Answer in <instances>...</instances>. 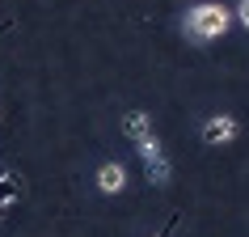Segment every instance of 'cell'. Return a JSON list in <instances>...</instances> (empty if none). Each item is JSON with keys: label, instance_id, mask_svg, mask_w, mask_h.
<instances>
[{"label": "cell", "instance_id": "obj_1", "mask_svg": "<svg viewBox=\"0 0 249 237\" xmlns=\"http://www.w3.org/2000/svg\"><path fill=\"white\" fill-rule=\"evenodd\" d=\"M232 26V13L224 9V4H195L190 13H186V30L195 34V39H220L224 30Z\"/></svg>", "mask_w": 249, "mask_h": 237}, {"label": "cell", "instance_id": "obj_2", "mask_svg": "<svg viewBox=\"0 0 249 237\" xmlns=\"http://www.w3.org/2000/svg\"><path fill=\"white\" fill-rule=\"evenodd\" d=\"M140 161H144V174H148V182H152V186H165V182H169V161H165V153H160L157 136L140 144Z\"/></svg>", "mask_w": 249, "mask_h": 237}, {"label": "cell", "instance_id": "obj_3", "mask_svg": "<svg viewBox=\"0 0 249 237\" xmlns=\"http://www.w3.org/2000/svg\"><path fill=\"white\" fill-rule=\"evenodd\" d=\"M236 136H241V123H236L232 115H211L207 123H203V140H207V144H228Z\"/></svg>", "mask_w": 249, "mask_h": 237}, {"label": "cell", "instance_id": "obj_4", "mask_svg": "<svg viewBox=\"0 0 249 237\" xmlns=\"http://www.w3.org/2000/svg\"><path fill=\"white\" fill-rule=\"evenodd\" d=\"M97 186H102L106 195H118V191L127 186V170H123L118 161H106L102 170H97Z\"/></svg>", "mask_w": 249, "mask_h": 237}, {"label": "cell", "instance_id": "obj_5", "mask_svg": "<svg viewBox=\"0 0 249 237\" xmlns=\"http://www.w3.org/2000/svg\"><path fill=\"white\" fill-rule=\"evenodd\" d=\"M123 132L131 136L135 144H144V140H152V123H148L144 110H131V115H127V123H123Z\"/></svg>", "mask_w": 249, "mask_h": 237}, {"label": "cell", "instance_id": "obj_6", "mask_svg": "<svg viewBox=\"0 0 249 237\" xmlns=\"http://www.w3.org/2000/svg\"><path fill=\"white\" fill-rule=\"evenodd\" d=\"M13 195H17V178H0V208H4Z\"/></svg>", "mask_w": 249, "mask_h": 237}, {"label": "cell", "instance_id": "obj_7", "mask_svg": "<svg viewBox=\"0 0 249 237\" xmlns=\"http://www.w3.org/2000/svg\"><path fill=\"white\" fill-rule=\"evenodd\" d=\"M236 17H241V26L249 30V0H241V4H236Z\"/></svg>", "mask_w": 249, "mask_h": 237}, {"label": "cell", "instance_id": "obj_8", "mask_svg": "<svg viewBox=\"0 0 249 237\" xmlns=\"http://www.w3.org/2000/svg\"><path fill=\"white\" fill-rule=\"evenodd\" d=\"M173 229H178V216H173V220H169V224H165V229H160V233H157V237H173Z\"/></svg>", "mask_w": 249, "mask_h": 237}]
</instances>
